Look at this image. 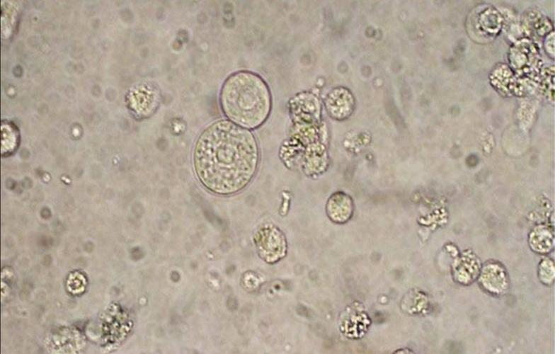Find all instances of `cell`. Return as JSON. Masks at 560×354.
<instances>
[{"mask_svg": "<svg viewBox=\"0 0 560 354\" xmlns=\"http://www.w3.org/2000/svg\"><path fill=\"white\" fill-rule=\"evenodd\" d=\"M258 159L253 135L224 120L211 124L200 134L193 152L198 180L219 195H231L244 188L256 173Z\"/></svg>", "mask_w": 560, "mask_h": 354, "instance_id": "6da1fadb", "label": "cell"}, {"mask_svg": "<svg viewBox=\"0 0 560 354\" xmlns=\"http://www.w3.org/2000/svg\"><path fill=\"white\" fill-rule=\"evenodd\" d=\"M220 104L229 121L246 129H253L261 125L268 117L270 94L259 76L249 72H239L224 83Z\"/></svg>", "mask_w": 560, "mask_h": 354, "instance_id": "7a4b0ae2", "label": "cell"}, {"mask_svg": "<svg viewBox=\"0 0 560 354\" xmlns=\"http://www.w3.org/2000/svg\"><path fill=\"white\" fill-rule=\"evenodd\" d=\"M259 255L268 263H274L286 253L287 243L283 234L273 226L261 228L255 236Z\"/></svg>", "mask_w": 560, "mask_h": 354, "instance_id": "3957f363", "label": "cell"}, {"mask_svg": "<svg viewBox=\"0 0 560 354\" xmlns=\"http://www.w3.org/2000/svg\"><path fill=\"white\" fill-rule=\"evenodd\" d=\"M353 209L352 198L342 191L333 193L328 198L326 205L328 218L337 224L347 222L353 216Z\"/></svg>", "mask_w": 560, "mask_h": 354, "instance_id": "277c9868", "label": "cell"}, {"mask_svg": "<svg viewBox=\"0 0 560 354\" xmlns=\"http://www.w3.org/2000/svg\"><path fill=\"white\" fill-rule=\"evenodd\" d=\"M330 96L326 103L328 113L336 119L342 120L347 118L352 113L353 108V101L351 96L347 93H342L340 96L337 95Z\"/></svg>", "mask_w": 560, "mask_h": 354, "instance_id": "5b68a950", "label": "cell"}]
</instances>
